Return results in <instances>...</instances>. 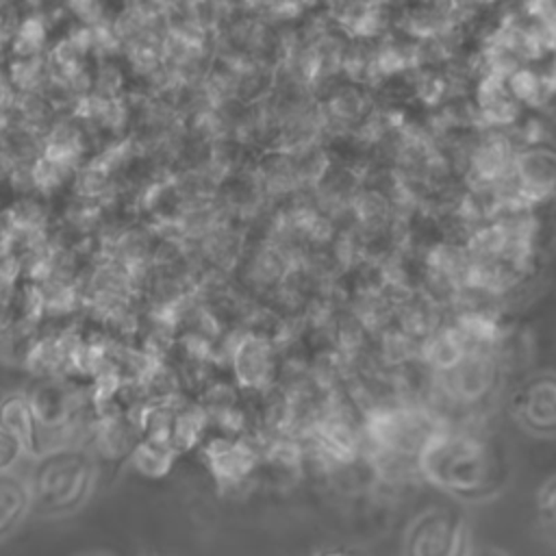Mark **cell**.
Returning <instances> with one entry per match:
<instances>
[{
  "label": "cell",
  "instance_id": "cell-1",
  "mask_svg": "<svg viewBox=\"0 0 556 556\" xmlns=\"http://www.w3.org/2000/svg\"><path fill=\"white\" fill-rule=\"evenodd\" d=\"M96 482L93 456L83 447H54L37 458L30 473L33 510L41 517L76 513L91 495Z\"/></svg>",
  "mask_w": 556,
  "mask_h": 556
},
{
  "label": "cell",
  "instance_id": "cell-2",
  "mask_svg": "<svg viewBox=\"0 0 556 556\" xmlns=\"http://www.w3.org/2000/svg\"><path fill=\"white\" fill-rule=\"evenodd\" d=\"M424 471L458 497H480L493 484L489 452L469 439H441L424 450Z\"/></svg>",
  "mask_w": 556,
  "mask_h": 556
},
{
  "label": "cell",
  "instance_id": "cell-3",
  "mask_svg": "<svg viewBox=\"0 0 556 556\" xmlns=\"http://www.w3.org/2000/svg\"><path fill=\"white\" fill-rule=\"evenodd\" d=\"M510 415L523 432L556 439V371L543 369L523 378L510 397Z\"/></svg>",
  "mask_w": 556,
  "mask_h": 556
},
{
  "label": "cell",
  "instance_id": "cell-4",
  "mask_svg": "<svg viewBox=\"0 0 556 556\" xmlns=\"http://www.w3.org/2000/svg\"><path fill=\"white\" fill-rule=\"evenodd\" d=\"M463 521L452 510H428L406 530L404 549L410 554H452L460 549Z\"/></svg>",
  "mask_w": 556,
  "mask_h": 556
},
{
  "label": "cell",
  "instance_id": "cell-5",
  "mask_svg": "<svg viewBox=\"0 0 556 556\" xmlns=\"http://www.w3.org/2000/svg\"><path fill=\"white\" fill-rule=\"evenodd\" d=\"M33 510L30 484L13 469L0 471V541L9 536Z\"/></svg>",
  "mask_w": 556,
  "mask_h": 556
},
{
  "label": "cell",
  "instance_id": "cell-6",
  "mask_svg": "<svg viewBox=\"0 0 556 556\" xmlns=\"http://www.w3.org/2000/svg\"><path fill=\"white\" fill-rule=\"evenodd\" d=\"M0 426L9 430L24 447V452H37V419L33 415L28 395L7 393L0 400Z\"/></svg>",
  "mask_w": 556,
  "mask_h": 556
},
{
  "label": "cell",
  "instance_id": "cell-7",
  "mask_svg": "<svg viewBox=\"0 0 556 556\" xmlns=\"http://www.w3.org/2000/svg\"><path fill=\"white\" fill-rule=\"evenodd\" d=\"M52 24L43 13H22L13 33L9 52L11 56H35L50 48Z\"/></svg>",
  "mask_w": 556,
  "mask_h": 556
},
{
  "label": "cell",
  "instance_id": "cell-8",
  "mask_svg": "<svg viewBox=\"0 0 556 556\" xmlns=\"http://www.w3.org/2000/svg\"><path fill=\"white\" fill-rule=\"evenodd\" d=\"M33 415L37 419V424L46 426V428H56L61 426L67 415H70V393L67 389H63L56 382H41L33 389V393L28 395Z\"/></svg>",
  "mask_w": 556,
  "mask_h": 556
},
{
  "label": "cell",
  "instance_id": "cell-9",
  "mask_svg": "<svg viewBox=\"0 0 556 556\" xmlns=\"http://www.w3.org/2000/svg\"><path fill=\"white\" fill-rule=\"evenodd\" d=\"M130 460L137 467V471L146 476H163L174 460V443L146 437L143 441H137L132 445Z\"/></svg>",
  "mask_w": 556,
  "mask_h": 556
},
{
  "label": "cell",
  "instance_id": "cell-10",
  "mask_svg": "<svg viewBox=\"0 0 556 556\" xmlns=\"http://www.w3.org/2000/svg\"><path fill=\"white\" fill-rule=\"evenodd\" d=\"M536 523L541 536L556 545V476L545 480L536 493Z\"/></svg>",
  "mask_w": 556,
  "mask_h": 556
},
{
  "label": "cell",
  "instance_id": "cell-11",
  "mask_svg": "<svg viewBox=\"0 0 556 556\" xmlns=\"http://www.w3.org/2000/svg\"><path fill=\"white\" fill-rule=\"evenodd\" d=\"M24 447L22 443L0 426V471H9L17 465Z\"/></svg>",
  "mask_w": 556,
  "mask_h": 556
},
{
  "label": "cell",
  "instance_id": "cell-12",
  "mask_svg": "<svg viewBox=\"0 0 556 556\" xmlns=\"http://www.w3.org/2000/svg\"><path fill=\"white\" fill-rule=\"evenodd\" d=\"M59 2H61V4H65V7H67V4H70V2H74V0H59Z\"/></svg>",
  "mask_w": 556,
  "mask_h": 556
},
{
  "label": "cell",
  "instance_id": "cell-13",
  "mask_svg": "<svg viewBox=\"0 0 556 556\" xmlns=\"http://www.w3.org/2000/svg\"><path fill=\"white\" fill-rule=\"evenodd\" d=\"M0 400H2V395H0Z\"/></svg>",
  "mask_w": 556,
  "mask_h": 556
}]
</instances>
